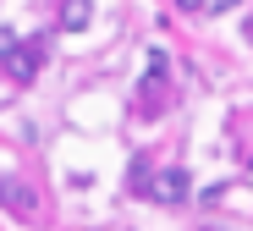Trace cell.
Listing matches in <instances>:
<instances>
[{
    "label": "cell",
    "mask_w": 253,
    "mask_h": 231,
    "mask_svg": "<svg viewBox=\"0 0 253 231\" xmlns=\"http://www.w3.org/2000/svg\"><path fill=\"white\" fill-rule=\"evenodd\" d=\"M6 72H11L17 83H33L39 72H44V39H22V44H17V55L6 61Z\"/></svg>",
    "instance_id": "6da1fadb"
},
{
    "label": "cell",
    "mask_w": 253,
    "mask_h": 231,
    "mask_svg": "<svg viewBox=\"0 0 253 231\" xmlns=\"http://www.w3.org/2000/svg\"><path fill=\"white\" fill-rule=\"evenodd\" d=\"M0 209H11L17 220H33V187L22 176H0Z\"/></svg>",
    "instance_id": "7a4b0ae2"
},
{
    "label": "cell",
    "mask_w": 253,
    "mask_h": 231,
    "mask_svg": "<svg viewBox=\"0 0 253 231\" xmlns=\"http://www.w3.org/2000/svg\"><path fill=\"white\" fill-rule=\"evenodd\" d=\"M149 198H154V204H187V171H176V165L160 171L154 187H149Z\"/></svg>",
    "instance_id": "3957f363"
},
{
    "label": "cell",
    "mask_w": 253,
    "mask_h": 231,
    "mask_svg": "<svg viewBox=\"0 0 253 231\" xmlns=\"http://www.w3.org/2000/svg\"><path fill=\"white\" fill-rule=\"evenodd\" d=\"M88 17H94V0H61V28L66 33H77V28H88Z\"/></svg>",
    "instance_id": "277c9868"
},
{
    "label": "cell",
    "mask_w": 253,
    "mask_h": 231,
    "mask_svg": "<svg viewBox=\"0 0 253 231\" xmlns=\"http://www.w3.org/2000/svg\"><path fill=\"white\" fill-rule=\"evenodd\" d=\"M17 44H22V39H17V33H11V28H0V66H6V61H11V55H17Z\"/></svg>",
    "instance_id": "5b68a950"
},
{
    "label": "cell",
    "mask_w": 253,
    "mask_h": 231,
    "mask_svg": "<svg viewBox=\"0 0 253 231\" xmlns=\"http://www.w3.org/2000/svg\"><path fill=\"white\" fill-rule=\"evenodd\" d=\"M231 6H242V0H204V11H209V17H226Z\"/></svg>",
    "instance_id": "8992f818"
},
{
    "label": "cell",
    "mask_w": 253,
    "mask_h": 231,
    "mask_svg": "<svg viewBox=\"0 0 253 231\" xmlns=\"http://www.w3.org/2000/svg\"><path fill=\"white\" fill-rule=\"evenodd\" d=\"M176 11H204V0H171Z\"/></svg>",
    "instance_id": "52a82bcc"
},
{
    "label": "cell",
    "mask_w": 253,
    "mask_h": 231,
    "mask_svg": "<svg viewBox=\"0 0 253 231\" xmlns=\"http://www.w3.org/2000/svg\"><path fill=\"white\" fill-rule=\"evenodd\" d=\"M242 39H248V44H253V17H248V22H242Z\"/></svg>",
    "instance_id": "ba28073f"
}]
</instances>
